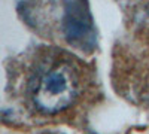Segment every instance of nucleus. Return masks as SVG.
<instances>
[{
  "label": "nucleus",
  "instance_id": "obj_1",
  "mask_svg": "<svg viewBox=\"0 0 149 134\" xmlns=\"http://www.w3.org/2000/svg\"><path fill=\"white\" fill-rule=\"evenodd\" d=\"M33 103L40 112L54 115L67 109L78 95V78L69 64L54 66L37 79Z\"/></svg>",
  "mask_w": 149,
  "mask_h": 134
}]
</instances>
